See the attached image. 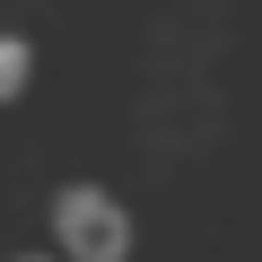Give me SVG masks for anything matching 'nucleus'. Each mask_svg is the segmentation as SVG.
Masks as SVG:
<instances>
[{"instance_id":"nucleus-1","label":"nucleus","mask_w":262,"mask_h":262,"mask_svg":"<svg viewBox=\"0 0 262 262\" xmlns=\"http://www.w3.org/2000/svg\"><path fill=\"white\" fill-rule=\"evenodd\" d=\"M53 253L61 262H131V210L105 184H61L53 192Z\"/></svg>"},{"instance_id":"nucleus-2","label":"nucleus","mask_w":262,"mask_h":262,"mask_svg":"<svg viewBox=\"0 0 262 262\" xmlns=\"http://www.w3.org/2000/svg\"><path fill=\"white\" fill-rule=\"evenodd\" d=\"M35 88V44L27 35H0V105H18Z\"/></svg>"},{"instance_id":"nucleus-3","label":"nucleus","mask_w":262,"mask_h":262,"mask_svg":"<svg viewBox=\"0 0 262 262\" xmlns=\"http://www.w3.org/2000/svg\"><path fill=\"white\" fill-rule=\"evenodd\" d=\"M18 262H61V253H18Z\"/></svg>"}]
</instances>
